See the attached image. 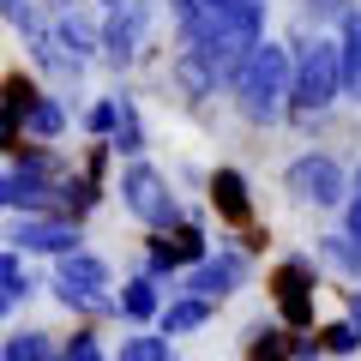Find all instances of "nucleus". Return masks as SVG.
I'll return each instance as SVG.
<instances>
[{"label":"nucleus","mask_w":361,"mask_h":361,"mask_svg":"<svg viewBox=\"0 0 361 361\" xmlns=\"http://www.w3.org/2000/svg\"><path fill=\"white\" fill-rule=\"evenodd\" d=\"M49 295L61 313H73L78 325H103L121 319L115 313V265H109L97 247H78V253L54 259V277H49Z\"/></svg>","instance_id":"f257e3e1"},{"label":"nucleus","mask_w":361,"mask_h":361,"mask_svg":"<svg viewBox=\"0 0 361 361\" xmlns=\"http://www.w3.org/2000/svg\"><path fill=\"white\" fill-rule=\"evenodd\" d=\"M289 109L283 115L295 121L301 133L319 127V115L343 97V54H337V42H319V37H295V54H289Z\"/></svg>","instance_id":"f03ea898"},{"label":"nucleus","mask_w":361,"mask_h":361,"mask_svg":"<svg viewBox=\"0 0 361 361\" xmlns=\"http://www.w3.org/2000/svg\"><path fill=\"white\" fill-rule=\"evenodd\" d=\"M289 49H277V42H259V49H247V61L235 66L223 85L235 90V109H241L247 127H271V121H283L289 109Z\"/></svg>","instance_id":"7ed1b4c3"},{"label":"nucleus","mask_w":361,"mask_h":361,"mask_svg":"<svg viewBox=\"0 0 361 361\" xmlns=\"http://www.w3.org/2000/svg\"><path fill=\"white\" fill-rule=\"evenodd\" d=\"M73 175V157L61 145H25L18 157H6V205L18 217H54V193Z\"/></svg>","instance_id":"20e7f679"},{"label":"nucleus","mask_w":361,"mask_h":361,"mask_svg":"<svg viewBox=\"0 0 361 361\" xmlns=\"http://www.w3.org/2000/svg\"><path fill=\"white\" fill-rule=\"evenodd\" d=\"M121 211H133V217L145 223L151 235H163V229H175V223H187V205H180V193H175V180L163 175L157 163H127L121 169Z\"/></svg>","instance_id":"39448f33"},{"label":"nucleus","mask_w":361,"mask_h":361,"mask_svg":"<svg viewBox=\"0 0 361 361\" xmlns=\"http://www.w3.org/2000/svg\"><path fill=\"white\" fill-rule=\"evenodd\" d=\"M97 37H103L97 61H103L109 73H133V66L145 61V49H151V6H145V0H103Z\"/></svg>","instance_id":"423d86ee"},{"label":"nucleus","mask_w":361,"mask_h":361,"mask_svg":"<svg viewBox=\"0 0 361 361\" xmlns=\"http://www.w3.org/2000/svg\"><path fill=\"white\" fill-rule=\"evenodd\" d=\"M271 301H277V325L283 331H313V301H319V259L313 253H283L265 277Z\"/></svg>","instance_id":"0eeeda50"},{"label":"nucleus","mask_w":361,"mask_h":361,"mask_svg":"<svg viewBox=\"0 0 361 361\" xmlns=\"http://www.w3.org/2000/svg\"><path fill=\"white\" fill-rule=\"evenodd\" d=\"M283 193L295 199V205L331 211V205L349 199V175H343V163H337L331 151H301L295 163L283 169Z\"/></svg>","instance_id":"6e6552de"},{"label":"nucleus","mask_w":361,"mask_h":361,"mask_svg":"<svg viewBox=\"0 0 361 361\" xmlns=\"http://www.w3.org/2000/svg\"><path fill=\"white\" fill-rule=\"evenodd\" d=\"M247 277H253V259H247L235 241H223V247H211L193 271H180V289H175V295H199V301H211V307H217V301L241 295Z\"/></svg>","instance_id":"1a4fd4ad"},{"label":"nucleus","mask_w":361,"mask_h":361,"mask_svg":"<svg viewBox=\"0 0 361 361\" xmlns=\"http://www.w3.org/2000/svg\"><path fill=\"white\" fill-rule=\"evenodd\" d=\"M0 241L25 259H66L85 247V223H66V217H18L6 211V235Z\"/></svg>","instance_id":"9d476101"},{"label":"nucleus","mask_w":361,"mask_h":361,"mask_svg":"<svg viewBox=\"0 0 361 361\" xmlns=\"http://www.w3.org/2000/svg\"><path fill=\"white\" fill-rule=\"evenodd\" d=\"M205 199L211 211H217V223H229V229H253V180L241 175V169H211L205 175Z\"/></svg>","instance_id":"9b49d317"},{"label":"nucleus","mask_w":361,"mask_h":361,"mask_svg":"<svg viewBox=\"0 0 361 361\" xmlns=\"http://www.w3.org/2000/svg\"><path fill=\"white\" fill-rule=\"evenodd\" d=\"M175 295V289H163L157 277H145V271H133L127 283L115 289V313H121V325H133V331H151L157 325V313H163V301Z\"/></svg>","instance_id":"f8f14e48"},{"label":"nucleus","mask_w":361,"mask_h":361,"mask_svg":"<svg viewBox=\"0 0 361 361\" xmlns=\"http://www.w3.org/2000/svg\"><path fill=\"white\" fill-rule=\"evenodd\" d=\"M66 127H73V97H54V90H42L37 103L18 115V133H25V145H61Z\"/></svg>","instance_id":"ddd939ff"},{"label":"nucleus","mask_w":361,"mask_h":361,"mask_svg":"<svg viewBox=\"0 0 361 361\" xmlns=\"http://www.w3.org/2000/svg\"><path fill=\"white\" fill-rule=\"evenodd\" d=\"M49 30H54V42H61L73 61H97V49H103V37H97V13H85V6H66V13H54L49 18Z\"/></svg>","instance_id":"4468645a"},{"label":"nucleus","mask_w":361,"mask_h":361,"mask_svg":"<svg viewBox=\"0 0 361 361\" xmlns=\"http://www.w3.org/2000/svg\"><path fill=\"white\" fill-rule=\"evenodd\" d=\"M211 319H217V307H211V301H199V295H169V301H163V313H157V325H151V331L175 343V337H193V331H205Z\"/></svg>","instance_id":"2eb2a0df"},{"label":"nucleus","mask_w":361,"mask_h":361,"mask_svg":"<svg viewBox=\"0 0 361 361\" xmlns=\"http://www.w3.org/2000/svg\"><path fill=\"white\" fill-rule=\"evenodd\" d=\"M25 49H30V66H37L42 78H61V85H78L85 78V61H73V54L54 42V30L42 25V30H30L25 37Z\"/></svg>","instance_id":"dca6fc26"},{"label":"nucleus","mask_w":361,"mask_h":361,"mask_svg":"<svg viewBox=\"0 0 361 361\" xmlns=\"http://www.w3.org/2000/svg\"><path fill=\"white\" fill-rule=\"evenodd\" d=\"M115 97H121V121H115V133H109V151L127 157V163H139V157L151 151V133H145L139 97H133V90H115Z\"/></svg>","instance_id":"f3484780"},{"label":"nucleus","mask_w":361,"mask_h":361,"mask_svg":"<svg viewBox=\"0 0 361 361\" xmlns=\"http://www.w3.org/2000/svg\"><path fill=\"white\" fill-rule=\"evenodd\" d=\"M61 355V337L42 331V325H6L0 331V361H54Z\"/></svg>","instance_id":"a211bd4d"},{"label":"nucleus","mask_w":361,"mask_h":361,"mask_svg":"<svg viewBox=\"0 0 361 361\" xmlns=\"http://www.w3.org/2000/svg\"><path fill=\"white\" fill-rule=\"evenodd\" d=\"M103 199H109V187H103V180H90V175H78V169H73V175L61 180V193H54V217H66V223H85L90 211L103 205Z\"/></svg>","instance_id":"6ab92c4d"},{"label":"nucleus","mask_w":361,"mask_h":361,"mask_svg":"<svg viewBox=\"0 0 361 361\" xmlns=\"http://www.w3.org/2000/svg\"><path fill=\"white\" fill-rule=\"evenodd\" d=\"M169 85H175L180 97H187V103H205V97H217V85H223V78L211 73V66L199 61V54H175V61H169Z\"/></svg>","instance_id":"aec40b11"},{"label":"nucleus","mask_w":361,"mask_h":361,"mask_svg":"<svg viewBox=\"0 0 361 361\" xmlns=\"http://www.w3.org/2000/svg\"><path fill=\"white\" fill-rule=\"evenodd\" d=\"M0 295L18 301V307H25L30 295H42V283H37V271H30V259L13 253V247H0Z\"/></svg>","instance_id":"412c9836"},{"label":"nucleus","mask_w":361,"mask_h":361,"mask_svg":"<svg viewBox=\"0 0 361 361\" xmlns=\"http://www.w3.org/2000/svg\"><path fill=\"white\" fill-rule=\"evenodd\" d=\"M241 361H289V331H283V325L253 319L241 331Z\"/></svg>","instance_id":"4be33fe9"},{"label":"nucleus","mask_w":361,"mask_h":361,"mask_svg":"<svg viewBox=\"0 0 361 361\" xmlns=\"http://www.w3.org/2000/svg\"><path fill=\"white\" fill-rule=\"evenodd\" d=\"M42 97V78L37 73H25V66H13V73H0V103L13 109V115H25L30 103Z\"/></svg>","instance_id":"5701e85b"},{"label":"nucleus","mask_w":361,"mask_h":361,"mask_svg":"<svg viewBox=\"0 0 361 361\" xmlns=\"http://www.w3.org/2000/svg\"><path fill=\"white\" fill-rule=\"evenodd\" d=\"M319 259L337 265L349 283H361V241H349V235H319Z\"/></svg>","instance_id":"b1692460"},{"label":"nucleus","mask_w":361,"mask_h":361,"mask_svg":"<svg viewBox=\"0 0 361 361\" xmlns=\"http://www.w3.org/2000/svg\"><path fill=\"white\" fill-rule=\"evenodd\" d=\"M175 355V343L169 337H157V331H133V337H121V349L109 361H169Z\"/></svg>","instance_id":"393cba45"},{"label":"nucleus","mask_w":361,"mask_h":361,"mask_svg":"<svg viewBox=\"0 0 361 361\" xmlns=\"http://www.w3.org/2000/svg\"><path fill=\"white\" fill-rule=\"evenodd\" d=\"M115 121H121V97H97L90 109H78V127L90 133V145H109Z\"/></svg>","instance_id":"a878e982"},{"label":"nucleus","mask_w":361,"mask_h":361,"mask_svg":"<svg viewBox=\"0 0 361 361\" xmlns=\"http://www.w3.org/2000/svg\"><path fill=\"white\" fill-rule=\"evenodd\" d=\"M61 361H109L103 331L97 325H73V337H61Z\"/></svg>","instance_id":"bb28decb"},{"label":"nucleus","mask_w":361,"mask_h":361,"mask_svg":"<svg viewBox=\"0 0 361 361\" xmlns=\"http://www.w3.org/2000/svg\"><path fill=\"white\" fill-rule=\"evenodd\" d=\"M313 331H319V349H325V355H361V337H355V325H349V319L313 325Z\"/></svg>","instance_id":"cd10ccee"},{"label":"nucleus","mask_w":361,"mask_h":361,"mask_svg":"<svg viewBox=\"0 0 361 361\" xmlns=\"http://www.w3.org/2000/svg\"><path fill=\"white\" fill-rule=\"evenodd\" d=\"M0 18H6L18 37H30V30L49 25V18H42V0H0Z\"/></svg>","instance_id":"c85d7f7f"},{"label":"nucleus","mask_w":361,"mask_h":361,"mask_svg":"<svg viewBox=\"0 0 361 361\" xmlns=\"http://www.w3.org/2000/svg\"><path fill=\"white\" fill-rule=\"evenodd\" d=\"M337 54H343V73H355V66H361V6H355V13H343V42H337Z\"/></svg>","instance_id":"c756f323"},{"label":"nucleus","mask_w":361,"mask_h":361,"mask_svg":"<svg viewBox=\"0 0 361 361\" xmlns=\"http://www.w3.org/2000/svg\"><path fill=\"white\" fill-rule=\"evenodd\" d=\"M109 163H115V151H109V145H90V151L85 157H78V175H90V180H103V187H109Z\"/></svg>","instance_id":"7c9ffc66"},{"label":"nucleus","mask_w":361,"mask_h":361,"mask_svg":"<svg viewBox=\"0 0 361 361\" xmlns=\"http://www.w3.org/2000/svg\"><path fill=\"white\" fill-rule=\"evenodd\" d=\"M343 235H349V241H361V169H355L349 199H343Z\"/></svg>","instance_id":"2f4dec72"},{"label":"nucleus","mask_w":361,"mask_h":361,"mask_svg":"<svg viewBox=\"0 0 361 361\" xmlns=\"http://www.w3.org/2000/svg\"><path fill=\"white\" fill-rule=\"evenodd\" d=\"M25 151V133H18V115L0 103V157H18Z\"/></svg>","instance_id":"473e14b6"},{"label":"nucleus","mask_w":361,"mask_h":361,"mask_svg":"<svg viewBox=\"0 0 361 361\" xmlns=\"http://www.w3.org/2000/svg\"><path fill=\"white\" fill-rule=\"evenodd\" d=\"M289 361H325L319 331H289Z\"/></svg>","instance_id":"72a5a7b5"},{"label":"nucleus","mask_w":361,"mask_h":361,"mask_svg":"<svg viewBox=\"0 0 361 361\" xmlns=\"http://www.w3.org/2000/svg\"><path fill=\"white\" fill-rule=\"evenodd\" d=\"M265 241H271V229H259V223H253V229H241V241H235V247H241L247 259H259V253H265Z\"/></svg>","instance_id":"f704fd0d"},{"label":"nucleus","mask_w":361,"mask_h":361,"mask_svg":"<svg viewBox=\"0 0 361 361\" xmlns=\"http://www.w3.org/2000/svg\"><path fill=\"white\" fill-rule=\"evenodd\" d=\"M343 319L355 325V337H361V289H343Z\"/></svg>","instance_id":"c9c22d12"},{"label":"nucleus","mask_w":361,"mask_h":361,"mask_svg":"<svg viewBox=\"0 0 361 361\" xmlns=\"http://www.w3.org/2000/svg\"><path fill=\"white\" fill-rule=\"evenodd\" d=\"M343 90H349V97L361 103V66H355V73H343Z\"/></svg>","instance_id":"e433bc0d"},{"label":"nucleus","mask_w":361,"mask_h":361,"mask_svg":"<svg viewBox=\"0 0 361 361\" xmlns=\"http://www.w3.org/2000/svg\"><path fill=\"white\" fill-rule=\"evenodd\" d=\"M13 313H18V301H6V295H0V331L13 325Z\"/></svg>","instance_id":"4c0bfd02"},{"label":"nucleus","mask_w":361,"mask_h":361,"mask_svg":"<svg viewBox=\"0 0 361 361\" xmlns=\"http://www.w3.org/2000/svg\"><path fill=\"white\" fill-rule=\"evenodd\" d=\"M313 13H343V0H307Z\"/></svg>","instance_id":"58836bf2"},{"label":"nucleus","mask_w":361,"mask_h":361,"mask_svg":"<svg viewBox=\"0 0 361 361\" xmlns=\"http://www.w3.org/2000/svg\"><path fill=\"white\" fill-rule=\"evenodd\" d=\"M199 6H211V13H229V6H247V0H199Z\"/></svg>","instance_id":"ea45409f"},{"label":"nucleus","mask_w":361,"mask_h":361,"mask_svg":"<svg viewBox=\"0 0 361 361\" xmlns=\"http://www.w3.org/2000/svg\"><path fill=\"white\" fill-rule=\"evenodd\" d=\"M0 211H13V205H6V169H0Z\"/></svg>","instance_id":"a19ab883"},{"label":"nucleus","mask_w":361,"mask_h":361,"mask_svg":"<svg viewBox=\"0 0 361 361\" xmlns=\"http://www.w3.org/2000/svg\"><path fill=\"white\" fill-rule=\"evenodd\" d=\"M169 361H180V355H169Z\"/></svg>","instance_id":"79ce46f5"},{"label":"nucleus","mask_w":361,"mask_h":361,"mask_svg":"<svg viewBox=\"0 0 361 361\" xmlns=\"http://www.w3.org/2000/svg\"><path fill=\"white\" fill-rule=\"evenodd\" d=\"M54 361H61V355H54Z\"/></svg>","instance_id":"37998d69"}]
</instances>
